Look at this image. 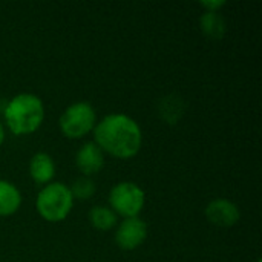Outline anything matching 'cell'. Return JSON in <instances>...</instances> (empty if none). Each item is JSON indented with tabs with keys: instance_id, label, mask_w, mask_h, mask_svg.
Returning <instances> with one entry per match:
<instances>
[{
	"instance_id": "obj_1",
	"label": "cell",
	"mask_w": 262,
	"mask_h": 262,
	"mask_svg": "<svg viewBox=\"0 0 262 262\" xmlns=\"http://www.w3.org/2000/svg\"><path fill=\"white\" fill-rule=\"evenodd\" d=\"M95 144L118 160H130L138 155L143 146L140 124L126 114H109L97 121L94 127Z\"/></svg>"
},
{
	"instance_id": "obj_2",
	"label": "cell",
	"mask_w": 262,
	"mask_h": 262,
	"mask_svg": "<svg viewBox=\"0 0 262 262\" xmlns=\"http://www.w3.org/2000/svg\"><path fill=\"white\" fill-rule=\"evenodd\" d=\"M3 118L8 130L14 135H31L40 129L45 120L41 98L31 92L14 95L5 106Z\"/></svg>"
},
{
	"instance_id": "obj_3",
	"label": "cell",
	"mask_w": 262,
	"mask_h": 262,
	"mask_svg": "<svg viewBox=\"0 0 262 262\" xmlns=\"http://www.w3.org/2000/svg\"><path fill=\"white\" fill-rule=\"evenodd\" d=\"M74 196L71 193L69 186L52 181L41 187L35 198V209L37 213L48 223H60L64 221L72 207H74Z\"/></svg>"
},
{
	"instance_id": "obj_4",
	"label": "cell",
	"mask_w": 262,
	"mask_h": 262,
	"mask_svg": "<svg viewBox=\"0 0 262 262\" xmlns=\"http://www.w3.org/2000/svg\"><path fill=\"white\" fill-rule=\"evenodd\" d=\"M97 124V112L88 101H77L68 106L60 115L58 126L69 140H80L91 134Z\"/></svg>"
},
{
	"instance_id": "obj_5",
	"label": "cell",
	"mask_w": 262,
	"mask_h": 262,
	"mask_svg": "<svg viewBox=\"0 0 262 262\" xmlns=\"http://www.w3.org/2000/svg\"><path fill=\"white\" fill-rule=\"evenodd\" d=\"M144 204L146 193L134 181H120L109 192V207L123 220L138 216Z\"/></svg>"
},
{
	"instance_id": "obj_6",
	"label": "cell",
	"mask_w": 262,
	"mask_h": 262,
	"mask_svg": "<svg viewBox=\"0 0 262 262\" xmlns=\"http://www.w3.org/2000/svg\"><path fill=\"white\" fill-rule=\"evenodd\" d=\"M147 238V224L135 216L123 220L115 230V243L121 250L132 252L144 244Z\"/></svg>"
},
{
	"instance_id": "obj_7",
	"label": "cell",
	"mask_w": 262,
	"mask_h": 262,
	"mask_svg": "<svg viewBox=\"0 0 262 262\" xmlns=\"http://www.w3.org/2000/svg\"><path fill=\"white\" fill-rule=\"evenodd\" d=\"M206 218L210 224L216 227L229 229L238 224L241 212L233 201L226 198H216L206 206Z\"/></svg>"
},
{
	"instance_id": "obj_8",
	"label": "cell",
	"mask_w": 262,
	"mask_h": 262,
	"mask_svg": "<svg viewBox=\"0 0 262 262\" xmlns=\"http://www.w3.org/2000/svg\"><path fill=\"white\" fill-rule=\"evenodd\" d=\"M75 166L83 177L91 178L104 167V154L94 141H88L77 150Z\"/></svg>"
},
{
	"instance_id": "obj_9",
	"label": "cell",
	"mask_w": 262,
	"mask_h": 262,
	"mask_svg": "<svg viewBox=\"0 0 262 262\" xmlns=\"http://www.w3.org/2000/svg\"><path fill=\"white\" fill-rule=\"evenodd\" d=\"M29 177L38 186H46L52 183L55 177V163L52 157L46 152H37L29 160Z\"/></svg>"
},
{
	"instance_id": "obj_10",
	"label": "cell",
	"mask_w": 262,
	"mask_h": 262,
	"mask_svg": "<svg viewBox=\"0 0 262 262\" xmlns=\"http://www.w3.org/2000/svg\"><path fill=\"white\" fill-rule=\"evenodd\" d=\"M21 206V193L11 181L0 180V216H11Z\"/></svg>"
},
{
	"instance_id": "obj_11",
	"label": "cell",
	"mask_w": 262,
	"mask_h": 262,
	"mask_svg": "<svg viewBox=\"0 0 262 262\" xmlns=\"http://www.w3.org/2000/svg\"><path fill=\"white\" fill-rule=\"evenodd\" d=\"M200 26H201V31L204 32V35L212 40H221L227 31L226 20L220 12L206 11L200 18Z\"/></svg>"
},
{
	"instance_id": "obj_12",
	"label": "cell",
	"mask_w": 262,
	"mask_h": 262,
	"mask_svg": "<svg viewBox=\"0 0 262 262\" xmlns=\"http://www.w3.org/2000/svg\"><path fill=\"white\" fill-rule=\"evenodd\" d=\"M89 223L98 232H109L118 224V216L109 206H94L89 212Z\"/></svg>"
},
{
	"instance_id": "obj_13",
	"label": "cell",
	"mask_w": 262,
	"mask_h": 262,
	"mask_svg": "<svg viewBox=\"0 0 262 262\" xmlns=\"http://www.w3.org/2000/svg\"><path fill=\"white\" fill-rule=\"evenodd\" d=\"M160 114L161 118L169 123V124H175L180 121L181 115L184 114V101L181 97L178 95H167L161 100L160 103Z\"/></svg>"
},
{
	"instance_id": "obj_14",
	"label": "cell",
	"mask_w": 262,
	"mask_h": 262,
	"mask_svg": "<svg viewBox=\"0 0 262 262\" xmlns=\"http://www.w3.org/2000/svg\"><path fill=\"white\" fill-rule=\"evenodd\" d=\"M69 189H71V193H72L74 200H81V201H86V200L92 198L95 195V192H97V186H95L94 180L89 178V177L77 178Z\"/></svg>"
},
{
	"instance_id": "obj_15",
	"label": "cell",
	"mask_w": 262,
	"mask_h": 262,
	"mask_svg": "<svg viewBox=\"0 0 262 262\" xmlns=\"http://www.w3.org/2000/svg\"><path fill=\"white\" fill-rule=\"evenodd\" d=\"M204 8H206V11H209V12H220V9L226 5V2H203L201 3Z\"/></svg>"
},
{
	"instance_id": "obj_16",
	"label": "cell",
	"mask_w": 262,
	"mask_h": 262,
	"mask_svg": "<svg viewBox=\"0 0 262 262\" xmlns=\"http://www.w3.org/2000/svg\"><path fill=\"white\" fill-rule=\"evenodd\" d=\"M5 137H6V135H5V127H3V124L0 123V146L5 143Z\"/></svg>"
},
{
	"instance_id": "obj_17",
	"label": "cell",
	"mask_w": 262,
	"mask_h": 262,
	"mask_svg": "<svg viewBox=\"0 0 262 262\" xmlns=\"http://www.w3.org/2000/svg\"><path fill=\"white\" fill-rule=\"evenodd\" d=\"M258 262H261V261H258Z\"/></svg>"
}]
</instances>
